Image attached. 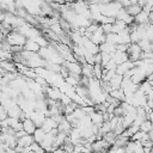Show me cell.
<instances>
[{
    "mask_svg": "<svg viewBox=\"0 0 153 153\" xmlns=\"http://www.w3.org/2000/svg\"><path fill=\"white\" fill-rule=\"evenodd\" d=\"M6 38L11 45H22V47H24V44L26 43V39H27L26 36L23 35L22 32H19L18 30H12L7 35Z\"/></svg>",
    "mask_w": 153,
    "mask_h": 153,
    "instance_id": "1",
    "label": "cell"
},
{
    "mask_svg": "<svg viewBox=\"0 0 153 153\" xmlns=\"http://www.w3.org/2000/svg\"><path fill=\"white\" fill-rule=\"evenodd\" d=\"M91 41L92 42H94L96 44H102V43H104V42H106V33L104 32V30H103V27H102V25H99V27L91 35Z\"/></svg>",
    "mask_w": 153,
    "mask_h": 153,
    "instance_id": "2",
    "label": "cell"
},
{
    "mask_svg": "<svg viewBox=\"0 0 153 153\" xmlns=\"http://www.w3.org/2000/svg\"><path fill=\"white\" fill-rule=\"evenodd\" d=\"M63 66H66L69 71V73H75V74H82V65L79 62V61H74V62H71V61H67L65 60V62L62 63Z\"/></svg>",
    "mask_w": 153,
    "mask_h": 153,
    "instance_id": "3",
    "label": "cell"
},
{
    "mask_svg": "<svg viewBox=\"0 0 153 153\" xmlns=\"http://www.w3.org/2000/svg\"><path fill=\"white\" fill-rule=\"evenodd\" d=\"M134 67H135V62H134L133 60H130V59H129V60L124 61L123 63L117 65V67H116V73L124 75L129 69H131V68H134Z\"/></svg>",
    "mask_w": 153,
    "mask_h": 153,
    "instance_id": "4",
    "label": "cell"
},
{
    "mask_svg": "<svg viewBox=\"0 0 153 153\" xmlns=\"http://www.w3.org/2000/svg\"><path fill=\"white\" fill-rule=\"evenodd\" d=\"M111 57L115 60V62L117 65H121L124 61L129 60V54H128V51H122V50H117L116 49V51L111 54Z\"/></svg>",
    "mask_w": 153,
    "mask_h": 153,
    "instance_id": "5",
    "label": "cell"
},
{
    "mask_svg": "<svg viewBox=\"0 0 153 153\" xmlns=\"http://www.w3.org/2000/svg\"><path fill=\"white\" fill-rule=\"evenodd\" d=\"M59 127V123L54 120V117H51V116H48L47 118H45V121L43 122V124H42V128H43V130L45 131V133H49V131H51V129H54V128H57Z\"/></svg>",
    "mask_w": 153,
    "mask_h": 153,
    "instance_id": "6",
    "label": "cell"
},
{
    "mask_svg": "<svg viewBox=\"0 0 153 153\" xmlns=\"http://www.w3.org/2000/svg\"><path fill=\"white\" fill-rule=\"evenodd\" d=\"M23 129L27 133V134H33L35 130L37 129V124L33 122V120L31 117H27L23 121Z\"/></svg>",
    "mask_w": 153,
    "mask_h": 153,
    "instance_id": "7",
    "label": "cell"
},
{
    "mask_svg": "<svg viewBox=\"0 0 153 153\" xmlns=\"http://www.w3.org/2000/svg\"><path fill=\"white\" fill-rule=\"evenodd\" d=\"M33 142H35V137H33V135H32V134H25L24 136H22V137L18 139V145H17V146L24 148V147H29V146H31Z\"/></svg>",
    "mask_w": 153,
    "mask_h": 153,
    "instance_id": "8",
    "label": "cell"
},
{
    "mask_svg": "<svg viewBox=\"0 0 153 153\" xmlns=\"http://www.w3.org/2000/svg\"><path fill=\"white\" fill-rule=\"evenodd\" d=\"M135 22L137 24H148L149 22V12L142 10L137 16H135Z\"/></svg>",
    "mask_w": 153,
    "mask_h": 153,
    "instance_id": "9",
    "label": "cell"
},
{
    "mask_svg": "<svg viewBox=\"0 0 153 153\" xmlns=\"http://www.w3.org/2000/svg\"><path fill=\"white\" fill-rule=\"evenodd\" d=\"M47 97L51 98V99H55V100H60L61 98V92L57 87H47Z\"/></svg>",
    "mask_w": 153,
    "mask_h": 153,
    "instance_id": "10",
    "label": "cell"
},
{
    "mask_svg": "<svg viewBox=\"0 0 153 153\" xmlns=\"http://www.w3.org/2000/svg\"><path fill=\"white\" fill-rule=\"evenodd\" d=\"M24 49L30 50V51H38V50L41 49V45H39L35 39L27 38V39H26V43L24 44Z\"/></svg>",
    "mask_w": 153,
    "mask_h": 153,
    "instance_id": "11",
    "label": "cell"
},
{
    "mask_svg": "<svg viewBox=\"0 0 153 153\" xmlns=\"http://www.w3.org/2000/svg\"><path fill=\"white\" fill-rule=\"evenodd\" d=\"M124 8H126L127 12H128L130 16H133V17L137 16V14L142 11V6H140L137 2H136V4H130L129 6H127V7H124Z\"/></svg>",
    "mask_w": 153,
    "mask_h": 153,
    "instance_id": "12",
    "label": "cell"
},
{
    "mask_svg": "<svg viewBox=\"0 0 153 153\" xmlns=\"http://www.w3.org/2000/svg\"><path fill=\"white\" fill-rule=\"evenodd\" d=\"M123 78H124V76H123L122 74H118V73L115 74V76L109 81V84H110V86L112 87V90H115V88H121V84H122Z\"/></svg>",
    "mask_w": 153,
    "mask_h": 153,
    "instance_id": "13",
    "label": "cell"
},
{
    "mask_svg": "<svg viewBox=\"0 0 153 153\" xmlns=\"http://www.w3.org/2000/svg\"><path fill=\"white\" fill-rule=\"evenodd\" d=\"M45 134H47V133L43 130V128H42V127H37V129L35 130V133H33L32 135H33V137H35V141H36V142H38V143H41V142L43 141V139H44Z\"/></svg>",
    "mask_w": 153,
    "mask_h": 153,
    "instance_id": "14",
    "label": "cell"
},
{
    "mask_svg": "<svg viewBox=\"0 0 153 153\" xmlns=\"http://www.w3.org/2000/svg\"><path fill=\"white\" fill-rule=\"evenodd\" d=\"M140 130L146 131V133L152 131V130H153V122H152L149 118H146V120L142 122V124L140 126Z\"/></svg>",
    "mask_w": 153,
    "mask_h": 153,
    "instance_id": "15",
    "label": "cell"
},
{
    "mask_svg": "<svg viewBox=\"0 0 153 153\" xmlns=\"http://www.w3.org/2000/svg\"><path fill=\"white\" fill-rule=\"evenodd\" d=\"M137 43H139L140 48L142 49V51H149V50H151V41H149V39L142 38V39H140Z\"/></svg>",
    "mask_w": 153,
    "mask_h": 153,
    "instance_id": "16",
    "label": "cell"
},
{
    "mask_svg": "<svg viewBox=\"0 0 153 153\" xmlns=\"http://www.w3.org/2000/svg\"><path fill=\"white\" fill-rule=\"evenodd\" d=\"M106 42L112 43V44H118V33H116V32L106 33Z\"/></svg>",
    "mask_w": 153,
    "mask_h": 153,
    "instance_id": "17",
    "label": "cell"
},
{
    "mask_svg": "<svg viewBox=\"0 0 153 153\" xmlns=\"http://www.w3.org/2000/svg\"><path fill=\"white\" fill-rule=\"evenodd\" d=\"M145 38L149 39L151 42L153 41V24H152V23H148V24H147L146 33H145Z\"/></svg>",
    "mask_w": 153,
    "mask_h": 153,
    "instance_id": "18",
    "label": "cell"
},
{
    "mask_svg": "<svg viewBox=\"0 0 153 153\" xmlns=\"http://www.w3.org/2000/svg\"><path fill=\"white\" fill-rule=\"evenodd\" d=\"M102 27H103V30H104L105 33H109V32H112L114 24L112 23H105V24H102Z\"/></svg>",
    "mask_w": 153,
    "mask_h": 153,
    "instance_id": "19",
    "label": "cell"
},
{
    "mask_svg": "<svg viewBox=\"0 0 153 153\" xmlns=\"http://www.w3.org/2000/svg\"><path fill=\"white\" fill-rule=\"evenodd\" d=\"M76 0H66V2L67 4H73V2H75Z\"/></svg>",
    "mask_w": 153,
    "mask_h": 153,
    "instance_id": "20",
    "label": "cell"
},
{
    "mask_svg": "<svg viewBox=\"0 0 153 153\" xmlns=\"http://www.w3.org/2000/svg\"><path fill=\"white\" fill-rule=\"evenodd\" d=\"M152 151H153V146H152Z\"/></svg>",
    "mask_w": 153,
    "mask_h": 153,
    "instance_id": "21",
    "label": "cell"
}]
</instances>
